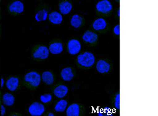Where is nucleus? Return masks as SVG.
<instances>
[{"label": "nucleus", "instance_id": "obj_1", "mask_svg": "<svg viewBox=\"0 0 158 116\" xmlns=\"http://www.w3.org/2000/svg\"><path fill=\"white\" fill-rule=\"evenodd\" d=\"M41 77L37 72L32 71L27 73L24 76L23 83L25 85L31 87H38L40 85Z\"/></svg>", "mask_w": 158, "mask_h": 116}, {"label": "nucleus", "instance_id": "obj_2", "mask_svg": "<svg viewBox=\"0 0 158 116\" xmlns=\"http://www.w3.org/2000/svg\"><path fill=\"white\" fill-rule=\"evenodd\" d=\"M77 61L78 64L81 66L89 67L94 63L95 56L91 52L86 51L78 55Z\"/></svg>", "mask_w": 158, "mask_h": 116}, {"label": "nucleus", "instance_id": "obj_3", "mask_svg": "<svg viewBox=\"0 0 158 116\" xmlns=\"http://www.w3.org/2000/svg\"><path fill=\"white\" fill-rule=\"evenodd\" d=\"M95 7L98 11L105 14L109 13L113 9L111 3L108 0H102L98 2Z\"/></svg>", "mask_w": 158, "mask_h": 116}, {"label": "nucleus", "instance_id": "obj_4", "mask_svg": "<svg viewBox=\"0 0 158 116\" xmlns=\"http://www.w3.org/2000/svg\"><path fill=\"white\" fill-rule=\"evenodd\" d=\"M45 108L42 103L35 102L29 106L28 111L32 116H40L45 111Z\"/></svg>", "mask_w": 158, "mask_h": 116}, {"label": "nucleus", "instance_id": "obj_5", "mask_svg": "<svg viewBox=\"0 0 158 116\" xmlns=\"http://www.w3.org/2000/svg\"><path fill=\"white\" fill-rule=\"evenodd\" d=\"M67 47L69 53L71 55L78 54L81 49V44L80 42L76 39H71L68 41Z\"/></svg>", "mask_w": 158, "mask_h": 116}, {"label": "nucleus", "instance_id": "obj_6", "mask_svg": "<svg viewBox=\"0 0 158 116\" xmlns=\"http://www.w3.org/2000/svg\"><path fill=\"white\" fill-rule=\"evenodd\" d=\"M20 81L17 76H13L10 77L7 80L6 85L7 88L10 91L14 92L18 89L20 87Z\"/></svg>", "mask_w": 158, "mask_h": 116}, {"label": "nucleus", "instance_id": "obj_7", "mask_svg": "<svg viewBox=\"0 0 158 116\" xmlns=\"http://www.w3.org/2000/svg\"><path fill=\"white\" fill-rule=\"evenodd\" d=\"M49 52L48 48L45 46H40L33 52V56L36 59L44 60L48 56Z\"/></svg>", "mask_w": 158, "mask_h": 116}, {"label": "nucleus", "instance_id": "obj_8", "mask_svg": "<svg viewBox=\"0 0 158 116\" xmlns=\"http://www.w3.org/2000/svg\"><path fill=\"white\" fill-rule=\"evenodd\" d=\"M24 9L23 3L19 1H15L12 2L8 7L9 10L10 12L17 14L22 12Z\"/></svg>", "mask_w": 158, "mask_h": 116}, {"label": "nucleus", "instance_id": "obj_9", "mask_svg": "<svg viewBox=\"0 0 158 116\" xmlns=\"http://www.w3.org/2000/svg\"><path fill=\"white\" fill-rule=\"evenodd\" d=\"M82 39L85 42L93 44L95 42L98 38L97 34L92 31L87 30L83 34Z\"/></svg>", "mask_w": 158, "mask_h": 116}, {"label": "nucleus", "instance_id": "obj_10", "mask_svg": "<svg viewBox=\"0 0 158 116\" xmlns=\"http://www.w3.org/2000/svg\"><path fill=\"white\" fill-rule=\"evenodd\" d=\"M48 19L49 21L54 24H60L63 20L61 14L57 11H53L48 14Z\"/></svg>", "mask_w": 158, "mask_h": 116}, {"label": "nucleus", "instance_id": "obj_11", "mask_svg": "<svg viewBox=\"0 0 158 116\" xmlns=\"http://www.w3.org/2000/svg\"><path fill=\"white\" fill-rule=\"evenodd\" d=\"M73 8L72 3L68 1H63L59 4V10L60 13L63 15L68 14L71 11Z\"/></svg>", "mask_w": 158, "mask_h": 116}, {"label": "nucleus", "instance_id": "obj_12", "mask_svg": "<svg viewBox=\"0 0 158 116\" xmlns=\"http://www.w3.org/2000/svg\"><path fill=\"white\" fill-rule=\"evenodd\" d=\"M110 64L103 59L98 60L96 64L97 71L101 73L108 72L110 70Z\"/></svg>", "mask_w": 158, "mask_h": 116}, {"label": "nucleus", "instance_id": "obj_13", "mask_svg": "<svg viewBox=\"0 0 158 116\" xmlns=\"http://www.w3.org/2000/svg\"><path fill=\"white\" fill-rule=\"evenodd\" d=\"M48 48L49 52L52 54L53 55L59 54L61 53L63 51V44L60 42H54L49 45Z\"/></svg>", "mask_w": 158, "mask_h": 116}, {"label": "nucleus", "instance_id": "obj_14", "mask_svg": "<svg viewBox=\"0 0 158 116\" xmlns=\"http://www.w3.org/2000/svg\"><path fill=\"white\" fill-rule=\"evenodd\" d=\"M68 91V88L67 86L63 85H60L55 88L53 92L57 97L62 98L67 94Z\"/></svg>", "mask_w": 158, "mask_h": 116}, {"label": "nucleus", "instance_id": "obj_15", "mask_svg": "<svg viewBox=\"0 0 158 116\" xmlns=\"http://www.w3.org/2000/svg\"><path fill=\"white\" fill-rule=\"evenodd\" d=\"M80 108L79 105L73 103L70 105L66 110L67 116H79Z\"/></svg>", "mask_w": 158, "mask_h": 116}, {"label": "nucleus", "instance_id": "obj_16", "mask_svg": "<svg viewBox=\"0 0 158 116\" xmlns=\"http://www.w3.org/2000/svg\"><path fill=\"white\" fill-rule=\"evenodd\" d=\"M107 23L103 18H100L95 19L92 24V27L96 31H100L105 29L106 27Z\"/></svg>", "mask_w": 158, "mask_h": 116}, {"label": "nucleus", "instance_id": "obj_17", "mask_svg": "<svg viewBox=\"0 0 158 116\" xmlns=\"http://www.w3.org/2000/svg\"><path fill=\"white\" fill-rule=\"evenodd\" d=\"M60 75L62 79L66 81H70L73 79L74 74L73 72L72 68L70 67L63 68L60 72Z\"/></svg>", "mask_w": 158, "mask_h": 116}, {"label": "nucleus", "instance_id": "obj_18", "mask_svg": "<svg viewBox=\"0 0 158 116\" xmlns=\"http://www.w3.org/2000/svg\"><path fill=\"white\" fill-rule=\"evenodd\" d=\"M3 103L6 106H10L14 104L15 97L11 93H4L2 97Z\"/></svg>", "mask_w": 158, "mask_h": 116}, {"label": "nucleus", "instance_id": "obj_19", "mask_svg": "<svg viewBox=\"0 0 158 116\" xmlns=\"http://www.w3.org/2000/svg\"><path fill=\"white\" fill-rule=\"evenodd\" d=\"M83 19L82 17L77 14L72 15L70 21L71 25L74 28L77 29L79 28L82 25Z\"/></svg>", "mask_w": 158, "mask_h": 116}, {"label": "nucleus", "instance_id": "obj_20", "mask_svg": "<svg viewBox=\"0 0 158 116\" xmlns=\"http://www.w3.org/2000/svg\"><path fill=\"white\" fill-rule=\"evenodd\" d=\"M41 78L43 81L47 85H51L54 81V77L52 73L49 71H45L43 72Z\"/></svg>", "mask_w": 158, "mask_h": 116}, {"label": "nucleus", "instance_id": "obj_21", "mask_svg": "<svg viewBox=\"0 0 158 116\" xmlns=\"http://www.w3.org/2000/svg\"><path fill=\"white\" fill-rule=\"evenodd\" d=\"M48 11L44 8L39 10L36 13L35 18V20L39 22L45 21L48 16Z\"/></svg>", "mask_w": 158, "mask_h": 116}, {"label": "nucleus", "instance_id": "obj_22", "mask_svg": "<svg viewBox=\"0 0 158 116\" xmlns=\"http://www.w3.org/2000/svg\"><path fill=\"white\" fill-rule=\"evenodd\" d=\"M68 104L67 102L64 99H60L56 104L54 110L56 112H63L65 110Z\"/></svg>", "mask_w": 158, "mask_h": 116}, {"label": "nucleus", "instance_id": "obj_23", "mask_svg": "<svg viewBox=\"0 0 158 116\" xmlns=\"http://www.w3.org/2000/svg\"><path fill=\"white\" fill-rule=\"evenodd\" d=\"M52 99V95L49 93H47L42 95L40 97V100L44 103H48L51 101Z\"/></svg>", "mask_w": 158, "mask_h": 116}, {"label": "nucleus", "instance_id": "obj_24", "mask_svg": "<svg viewBox=\"0 0 158 116\" xmlns=\"http://www.w3.org/2000/svg\"><path fill=\"white\" fill-rule=\"evenodd\" d=\"M115 107L117 109H119L120 108V94L117 93L116 94L115 97L114 101Z\"/></svg>", "mask_w": 158, "mask_h": 116}, {"label": "nucleus", "instance_id": "obj_25", "mask_svg": "<svg viewBox=\"0 0 158 116\" xmlns=\"http://www.w3.org/2000/svg\"><path fill=\"white\" fill-rule=\"evenodd\" d=\"M114 33L116 35H120V25L119 24L116 25L114 27L113 29Z\"/></svg>", "mask_w": 158, "mask_h": 116}, {"label": "nucleus", "instance_id": "obj_26", "mask_svg": "<svg viewBox=\"0 0 158 116\" xmlns=\"http://www.w3.org/2000/svg\"><path fill=\"white\" fill-rule=\"evenodd\" d=\"M1 116H3L5 114L6 110L5 107L2 104L1 106Z\"/></svg>", "mask_w": 158, "mask_h": 116}, {"label": "nucleus", "instance_id": "obj_27", "mask_svg": "<svg viewBox=\"0 0 158 116\" xmlns=\"http://www.w3.org/2000/svg\"><path fill=\"white\" fill-rule=\"evenodd\" d=\"M9 116H21V114L18 113L14 112L11 114Z\"/></svg>", "mask_w": 158, "mask_h": 116}, {"label": "nucleus", "instance_id": "obj_28", "mask_svg": "<svg viewBox=\"0 0 158 116\" xmlns=\"http://www.w3.org/2000/svg\"><path fill=\"white\" fill-rule=\"evenodd\" d=\"M1 86L2 88L4 85V80L3 78L2 77L1 78Z\"/></svg>", "mask_w": 158, "mask_h": 116}, {"label": "nucleus", "instance_id": "obj_29", "mask_svg": "<svg viewBox=\"0 0 158 116\" xmlns=\"http://www.w3.org/2000/svg\"><path fill=\"white\" fill-rule=\"evenodd\" d=\"M117 14L118 16L120 17V9L119 8L117 11Z\"/></svg>", "mask_w": 158, "mask_h": 116}, {"label": "nucleus", "instance_id": "obj_30", "mask_svg": "<svg viewBox=\"0 0 158 116\" xmlns=\"http://www.w3.org/2000/svg\"><path fill=\"white\" fill-rule=\"evenodd\" d=\"M48 116H55L53 114L52 112L49 113Z\"/></svg>", "mask_w": 158, "mask_h": 116}, {"label": "nucleus", "instance_id": "obj_31", "mask_svg": "<svg viewBox=\"0 0 158 116\" xmlns=\"http://www.w3.org/2000/svg\"><path fill=\"white\" fill-rule=\"evenodd\" d=\"M0 37H1V24H0Z\"/></svg>", "mask_w": 158, "mask_h": 116}]
</instances>
